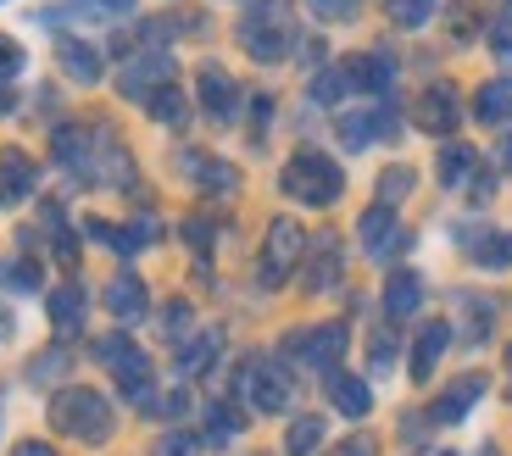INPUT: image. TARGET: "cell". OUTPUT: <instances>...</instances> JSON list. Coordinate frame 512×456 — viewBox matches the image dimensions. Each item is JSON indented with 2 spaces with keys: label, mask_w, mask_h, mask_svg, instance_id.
I'll return each mask as SVG.
<instances>
[{
  "label": "cell",
  "mask_w": 512,
  "mask_h": 456,
  "mask_svg": "<svg viewBox=\"0 0 512 456\" xmlns=\"http://www.w3.org/2000/svg\"><path fill=\"white\" fill-rule=\"evenodd\" d=\"M240 45H245V56H256V62H279V56H290V45H295V6L290 0H256L251 12L240 17Z\"/></svg>",
  "instance_id": "cell-1"
},
{
  "label": "cell",
  "mask_w": 512,
  "mask_h": 456,
  "mask_svg": "<svg viewBox=\"0 0 512 456\" xmlns=\"http://www.w3.org/2000/svg\"><path fill=\"white\" fill-rule=\"evenodd\" d=\"M340 190H346V173H340V162H329L323 151H295L290 162H284V195L301 206H329L340 201Z\"/></svg>",
  "instance_id": "cell-2"
},
{
  "label": "cell",
  "mask_w": 512,
  "mask_h": 456,
  "mask_svg": "<svg viewBox=\"0 0 512 456\" xmlns=\"http://www.w3.org/2000/svg\"><path fill=\"white\" fill-rule=\"evenodd\" d=\"M51 418H56V429L78 434V440H106V434H112V406H106V395H95L90 384H67L51 401Z\"/></svg>",
  "instance_id": "cell-3"
},
{
  "label": "cell",
  "mask_w": 512,
  "mask_h": 456,
  "mask_svg": "<svg viewBox=\"0 0 512 456\" xmlns=\"http://www.w3.org/2000/svg\"><path fill=\"white\" fill-rule=\"evenodd\" d=\"M301 251H307V234H301V223H290V217H273L268 251H262V284H284V279H290V267L301 262Z\"/></svg>",
  "instance_id": "cell-4"
},
{
  "label": "cell",
  "mask_w": 512,
  "mask_h": 456,
  "mask_svg": "<svg viewBox=\"0 0 512 456\" xmlns=\"http://www.w3.org/2000/svg\"><path fill=\"white\" fill-rule=\"evenodd\" d=\"M240 390L256 401V412H284L290 406V373L279 362H245Z\"/></svg>",
  "instance_id": "cell-5"
},
{
  "label": "cell",
  "mask_w": 512,
  "mask_h": 456,
  "mask_svg": "<svg viewBox=\"0 0 512 456\" xmlns=\"http://www.w3.org/2000/svg\"><path fill=\"white\" fill-rule=\"evenodd\" d=\"M162 84H173V62H167V51L134 56V62L123 67V78H117V89H123L128 101H151Z\"/></svg>",
  "instance_id": "cell-6"
},
{
  "label": "cell",
  "mask_w": 512,
  "mask_h": 456,
  "mask_svg": "<svg viewBox=\"0 0 512 456\" xmlns=\"http://www.w3.org/2000/svg\"><path fill=\"white\" fill-rule=\"evenodd\" d=\"M39 184V162L28 151H0V212H12L34 195Z\"/></svg>",
  "instance_id": "cell-7"
},
{
  "label": "cell",
  "mask_w": 512,
  "mask_h": 456,
  "mask_svg": "<svg viewBox=\"0 0 512 456\" xmlns=\"http://www.w3.org/2000/svg\"><path fill=\"white\" fill-rule=\"evenodd\" d=\"M412 117H418V128H429V134H451L462 117V101L451 84H429L418 95V106H412Z\"/></svg>",
  "instance_id": "cell-8"
},
{
  "label": "cell",
  "mask_w": 512,
  "mask_h": 456,
  "mask_svg": "<svg viewBox=\"0 0 512 456\" xmlns=\"http://www.w3.org/2000/svg\"><path fill=\"white\" fill-rule=\"evenodd\" d=\"M195 89H201V106H206L212 123H234V112H240V84H234L223 67H201Z\"/></svg>",
  "instance_id": "cell-9"
},
{
  "label": "cell",
  "mask_w": 512,
  "mask_h": 456,
  "mask_svg": "<svg viewBox=\"0 0 512 456\" xmlns=\"http://www.w3.org/2000/svg\"><path fill=\"white\" fill-rule=\"evenodd\" d=\"M357 234H362V245H368V256H396L401 245H407V234H401V223H396V212L390 206H373V212H362V223H357Z\"/></svg>",
  "instance_id": "cell-10"
},
{
  "label": "cell",
  "mask_w": 512,
  "mask_h": 456,
  "mask_svg": "<svg viewBox=\"0 0 512 456\" xmlns=\"http://www.w3.org/2000/svg\"><path fill=\"white\" fill-rule=\"evenodd\" d=\"M184 178H190L195 190H206V195H229L234 184H240V173H234L229 162H218V156H206V151L184 156Z\"/></svg>",
  "instance_id": "cell-11"
},
{
  "label": "cell",
  "mask_w": 512,
  "mask_h": 456,
  "mask_svg": "<svg viewBox=\"0 0 512 456\" xmlns=\"http://www.w3.org/2000/svg\"><path fill=\"white\" fill-rule=\"evenodd\" d=\"M295 356H301V362H312V368H323V373H329L334 362L346 356V329H340V323H329V329L301 334V340H295Z\"/></svg>",
  "instance_id": "cell-12"
},
{
  "label": "cell",
  "mask_w": 512,
  "mask_h": 456,
  "mask_svg": "<svg viewBox=\"0 0 512 456\" xmlns=\"http://www.w3.org/2000/svg\"><path fill=\"white\" fill-rule=\"evenodd\" d=\"M56 62H62V73L73 78V84H95V78H101V51L84 45V39H62V45H56Z\"/></svg>",
  "instance_id": "cell-13"
},
{
  "label": "cell",
  "mask_w": 512,
  "mask_h": 456,
  "mask_svg": "<svg viewBox=\"0 0 512 456\" xmlns=\"http://www.w3.org/2000/svg\"><path fill=\"white\" fill-rule=\"evenodd\" d=\"M446 345H451L446 323H423L418 345H412V379H429V373H435V362L446 356Z\"/></svg>",
  "instance_id": "cell-14"
},
{
  "label": "cell",
  "mask_w": 512,
  "mask_h": 456,
  "mask_svg": "<svg viewBox=\"0 0 512 456\" xmlns=\"http://www.w3.org/2000/svg\"><path fill=\"white\" fill-rule=\"evenodd\" d=\"M423 301V279L418 273H390V284H384V312L390 317H412Z\"/></svg>",
  "instance_id": "cell-15"
},
{
  "label": "cell",
  "mask_w": 512,
  "mask_h": 456,
  "mask_svg": "<svg viewBox=\"0 0 512 456\" xmlns=\"http://www.w3.org/2000/svg\"><path fill=\"white\" fill-rule=\"evenodd\" d=\"M340 73H346V84H351V89H390V62H384V56H373V51L351 56V62L340 67Z\"/></svg>",
  "instance_id": "cell-16"
},
{
  "label": "cell",
  "mask_w": 512,
  "mask_h": 456,
  "mask_svg": "<svg viewBox=\"0 0 512 456\" xmlns=\"http://www.w3.org/2000/svg\"><path fill=\"white\" fill-rule=\"evenodd\" d=\"M479 395H485V379H462L457 390H446L435 406H429V418H435V423H457L462 412H468V406L479 401Z\"/></svg>",
  "instance_id": "cell-17"
},
{
  "label": "cell",
  "mask_w": 512,
  "mask_h": 456,
  "mask_svg": "<svg viewBox=\"0 0 512 456\" xmlns=\"http://www.w3.org/2000/svg\"><path fill=\"white\" fill-rule=\"evenodd\" d=\"M329 395H334V406L346 412V418H362L373 406V390L362 379H346V373H329Z\"/></svg>",
  "instance_id": "cell-18"
},
{
  "label": "cell",
  "mask_w": 512,
  "mask_h": 456,
  "mask_svg": "<svg viewBox=\"0 0 512 456\" xmlns=\"http://www.w3.org/2000/svg\"><path fill=\"white\" fill-rule=\"evenodd\" d=\"M474 117H479V123H490V128L507 123V117H512V84H507V78L479 89V95H474Z\"/></svg>",
  "instance_id": "cell-19"
},
{
  "label": "cell",
  "mask_w": 512,
  "mask_h": 456,
  "mask_svg": "<svg viewBox=\"0 0 512 456\" xmlns=\"http://www.w3.org/2000/svg\"><path fill=\"white\" fill-rule=\"evenodd\" d=\"M145 106H151V117H156V123H167V128H179L184 117H190V101L179 95V84H162Z\"/></svg>",
  "instance_id": "cell-20"
},
{
  "label": "cell",
  "mask_w": 512,
  "mask_h": 456,
  "mask_svg": "<svg viewBox=\"0 0 512 456\" xmlns=\"http://www.w3.org/2000/svg\"><path fill=\"white\" fill-rule=\"evenodd\" d=\"M379 134H396L390 123H373V112H357V117H340V140L351 145V151H362V145H373Z\"/></svg>",
  "instance_id": "cell-21"
},
{
  "label": "cell",
  "mask_w": 512,
  "mask_h": 456,
  "mask_svg": "<svg viewBox=\"0 0 512 456\" xmlns=\"http://www.w3.org/2000/svg\"><path fill=\"white\" fill-rule=\"evenodd\" d=\"M334 279H340V245L318 240V256H312V267H307V290H329Z\"/></svg>",
  "instance_id": "cell-22"
},
{
  "label": "cell",
  "mask_w": 512,
  "mask_h": 456,
  "mask_svg": "<svg viewBox=\"0 0 512 456\" xmlns=\"http://www.w3.org/2000/svg\"><path fill=\"white\" fill-rule=\"evenodd\" d=\"M106 306H112L117 317H140V312H145V284L123 273V279H117L112 290H106Z\"/></svg>",
  "instance_id": "cell-23"
},
{
  "label": "cell",
  "mask_w": 512,
  "mask_h": 456,
  "mask_svg": "<svg viewBox=\"0 0 512 456\" xmlns=\"http://www.w3.org/2000/svg\"><path fill=\"white\" fill-rule=\"evenodd\" d=\"M323 445V418H295L284 434V456H312Z\"/></svg>",
  "instance_id": "cell-24"
},
{
  "label": "cell",
  "mask_w": 512,
  "mask_h": 456,
  "mask_svg": "<svg viewBox=\"0 0 512 456\" xmlns=\"http://www.w3.org/2000/svg\"><path fill=\"white\" fill-rule=\"evenodd\" d=\"M45 306H51V323H56L62 334H73V329H78V317H84V295H78V290L45 295Z\"/></svg>",
  "instance_id": "cell-25"
},
{
  "label": "cell",
  "mask_w": 512,
  "mask_h": 456,
  "mask_svg": "<svg viewBox=\"0 0 512 456\" xmlns=\"http://www.w3.org/2000/svg\"><path fill=\"white\" fill-rule=\"evenodd\" d=\"M474 167H479L474 145H446V151H440V184H462Z\"/></svg>",
  "instance_id": "cell-26"
},
{
  "label": "cell",
  "mask_w": 512,
  "mask_h": 456,
  "mask_svg": "<svg viewBox=\"0 0 512 456\" xmlns=\"http://www.w3.org/2000/svg\"><path fill=\"white\" fill-rule=\"evenodd\" d=\"M490 45H496V62L507 67V84H512V0H496V34H490Z\"/></svg>",
  "instance_id": "cell-27"
},
{
  "label": "cell",
  "mask_w": 512,
  "mask_h": 456,
  "mask_svg": "<svg viewBox=\"0 0 512 456\" xmlns=\"http://www.w3.org/2000/svg\"><path fill=\"white\" fill-rule=\"evenodd\" d=\"M446 23H451V39H462V45H468V39L479 34V0H451Z\"/></svg>",
  "instance_id": "cell-28"
},
{
  "label": "cell",
  "mask_w": 512,
  "mask_h": 456,
  "mask_svg": "<svg viewBox=\"0 0 512 456\" xmlns=\"http://www.w3.org/2000/svg\"><path fill=\"white\" fill-rule=\"evenodd\" d=\"M462 317H468V345H479L490 334V317H496V312H490L485 295H462Z\"/></svg>",
  "instance_id": "cell-29"
},
{
  "label": "cell",
  "mask_w": 512,
  "mask_h": 456,
  "mask_svg": "<svg viewBox=\"0 0 512 456\" xmlns=\"http://www.w3.org/2000/svg\"><path fill=\"white\" fill-rule=\"evenodd\" d=\"M212 351H218V334H195V345H184V351H179V373H184V379L201 373L206 362H212Z\"/></svg>",
  "instance_id": "cell-30"
},
{
  "label": "cell",
  "mask_w": 512,
  "mask_h": 456,
  "mask_svg": "<svg viewBox=\"0 0 512 456\" xmlns=\"http://www.w3.org/2000/svg\"><path fill=\"white\" fill-rule=\"evenodd\" d=\"M384 6H390V17H396L401 28H423L429 12H435V0H384Z\"/></svg>",
  "instance_id": "cell-31"
},
{
  "label": "cell",
  "mask_w": 512,
  "mask_h": 456,
  "mask_svg": "<svg viewBox=\"0 0 512 456\" xmlns=\"http://www.w3.org/2000/svg\"><path fill=\"white\" fill-rule=\"evenodd\" d=\"M346 73H340V67H329V73H318V78H312V101H323V106H334V101H340V95H346Z\"/></svg>",
  "instance_id": "cell-32"
},
{
  "label": "cell",
  "mask_w": 512,
  "mask_h": 456,
  "mask_svg": "<svg viewBox=\"0 0 512 456\" xmlns=\"http://www.w3.org/2000/svg\"><path fill=\"white\" fill-rule=\"evenodd\" d=\"M23 62H28V56H23V45H17L12 34H0V84L23 73Z\"/></svg>",
  "instance_id": "cell-33"
},
{
  "label": "cell",
  "mask_w": 512,
  "mask_h": 456,
  "mask_svg": "<svg viewBox=\"0 0 512 456\" xmlns=\"http://www.w3.org/2000/svg\"><path fill=\"white\" fill-rule=\"evenodd\" d=\"M479 262H485V267H507V262H512V234H496V240H485Z\"/></svg>",
  "instance_id": "cell-34"
},
{
  "label": "cell",
  "mask_w": 512,
  "mask_h": 456,
  "mask_svg": "<svg viewBox=\"0 0 512 456\" xmlns=\"http://www.w3.org/2000/svg\"><path fill=\"white\" fill-rule=\"evenodd\" d=\"M234 423H240V418H234L229 406H212V412H206V429H212V440H229Z\"/></svg>",
  "instance_id": "cell-35"
},
{
  "label": "cell",
  "mask_w": 512,
  "mask_h": 456,
  "mask_svg": "<svg viewBox=\"0 0 512 456\" xmlns=\"http://www.w3.org/2000/svg\"><path fill=\"white\" fill-rule=\"evenodd\" d=\"M156 456H195V440L190 434H162V440H156Z\"/></svg>",
  "instance_id": "cell-36"
},
{
  "label": "cell",
  "mask_w": 512,
  "mask_h": 456,
  "mask_svg": "<svg viewBox=\"0 0 512 456\" xmlns=\"http://www.w3.org/2000/svg\"><path fill=\"white\" fill-rule=\"evenodd\" d=\"M412 190V173L407 167H396V173H384V206L396 201V195H407Z\"/></svg>",
  "instance_id": "cell-37"
},
{
  "label": "cell",
  "mask_w": 512,
  "mask_h": 456,
  "mask_svg": "<svg viewBox=\"0 0 512 456\" xmlns=\"http://www.w3.org/2000/svg\"><path fill=\"white\" fill-rule=\"evenodd\" d=\"M334 456H379V440H373V434H351Z\"/></svg>",
  "instance_id": "cell-38"
},
{
  "label": "cell",
  "mask_w": 512,
  "mask_h": 456,
  "mask_svg": "<svg viewBox=\"0 0 512 456\" xmlns=\"http://www.w3.org/2000/svg\"><path fill=\"white\" fill-rule=\"evenodd\" d=\"M307 6L318 17H351V12H357V0H307Z\"/></svg>",
  "instance_id": "cell-39"
},
{
  "label": "cell",
  "mask_w": 512,
  "mask_h": 456,
  "mask_svg": "<svg viewBox=\"0 0 512 456\" xmlns=\"http://www.w3.org/2000/svg\"><path fill=\"white\" fill-rule=\"evenodd\" d=\"M12 284H23V290H39V267L34 262H12V273H6Z\"/></svg>",
  "instance_id": "cell-40"
},
{
  "label": "cell",
  "mask_w": 512,
  "mask_h": 456,
  "mask_svg": "<svg viewBox=\"0 0 512 456\" xmlns=\"http://www.w3.org/2000/svg\"><path fill=\"white\" fill-rule=\"evenodd\" d=\"M90 6H101V12H112V17H128V12H134V0H90Z\"/></svg>",
  "instance_id": "cell-41"
},
{
  "label": "cell",
  "mask_w": 512,
  "mask_h": 456,
  "mask_svg": "<svg viewBox=\"0 0 512 456\" xmlns=\"http://www.w3.org/2000/svg\"><path fill=\"white\" fill-rule=\"evenodd\" d=\"M390 356H396V345H390V334H379V340H373V362H379V368H384Z\"/></svg>",
  "instance_id": "cell-42"
},
{
  "label": "cell",
  "mask_w": 512,
  "mask_h": 456,
  "mask_svg": "<svg viewBox=\"0 0 512 456\" xmlns=\"http://www.w3.org/2000/svg\"><path fill=\"white\" fill-rule=\"evenodd\" d=\"M12 456H56V451H51V445H45V440H23V445H17Z\"/></svg>",
  "instance_id": "cell-43"
},
{
  "label": "cell",
  "mask_w": 512,
  "mask_h": 456,
  "mask_svg": "<svg viewBox=\"0 0 512 456\" xmlns=\"http://www.w3.org/2000/svg\"><path fill=\"white\" fill-rule=\"evenodd\" d=\"M507 368H512V345H507Z\"/></svg>",
  "instance_id": "cell-44"
}]
</instances>
